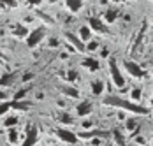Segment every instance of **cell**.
I'll use <instances>...</instances> for the list:
<instances>
[{"instance_id": "17", "label": "cell", "mask_w": 153, "mask_h": 146, "mask_svg": "<svg viewBox=\"0 0 153 146\" xmlns=\"http://www.w3.org/2000/svg\"><path fill=\"white\" fill-rule=\"evenodd\" d=\"M93 136H109L107 132H102V130H90V132H81L77 137H83V139H86V137H93Z\"/></svg>"}, {"instance_id": "15", "label": "cell", "mask_w": 153, "mask_h": 146, "mask_svg": "<svg viewBox=\"0 0 153 146\" xmlns=\"http://www.w3.org/2000/svg\"><path fill=\"white\" fill-rule=\"evenodd\" d=\"M13 34L18 35V37H28V35H30L28 30H27V27H23V25H16L14 30H13Z\"/></svg>"}, {"instance_id": "21", "label": "cell", "mask_w": 153, "mask_h": 146, "mask_svg": "<svg viewBox=\"0 0 153 146\" xmlns=\"http://www.w3.org/2000/svg\"><path fill=\"white\" fill-rule=\"evenodd\" d=\"M58 120H60L62 123H65V125H72L74 123V120L69 116L67 113H60V116H58Z\"/></svg>"}, {"instance_id": "7", "label": "cell", "mask_w": 153, "mask_h": 146, "mask_svg": "<svg viewBox=\"0 0 153 146\" xmlns=\"http://www.w3.org/2000/svg\"><path fill=\"white\" fill-rule=\"evenodd\" d=\"M65 39H67L69 42L72 44V46L76 48L77 51H81V53H83V51H86V46L83 44V41H81V39H79L77 35H74V34H71V32H65Z\"/></svg>"}, {"instance_id": "28", "label": "cell", "mask_w": 153, "mask_h": 146, "mask_svg": "<svg viewBox=\"0 0 153 146\" xmlns=\"http://www.w3.org/2000/svg\"><path fill=\"white\" fill-rule=\"evenodd\" d=\"M130 97H132V101H139V99H141V90H139V88H134V90L130 92Z\"/></svg>"}, {"instance_id": "37", "label": "cell", "mask_w": 153, "mask_h": 146, "mask_svg": "<svg viewBox=\"0 0 153 146\" xmlns=\"http://www.w3.org/2000/svg\"><path fill=\"white\" fill-rule=\"evenodd\" d=\"M0 63H5V60H4V55L0 53Z\"/></svg>"}, {"instance_id": "26", "label": "cell", "mask_w": 153, "mask_h": 146, "mask_svg": "<svg viewBox=\"0 0 153 146\" xmlns=\"http://www.w3.org/2000/svg\"><path fill=\"white\" fill-rule=\"evenodd\" d=\"M27 92H28L27 88H21L19 92H16V93H14V101H21V99H23V97L27 95Z\"/></svg>"}, {"instance_id": "6", "label": "cell", "mask_w": 153, "mask_h": 146, "mask_svg": "<svg viewBox=\"0 0 153 146\" xmlns=\"http://www.w3.org/2000/svg\"><path fill=\"white\" fill-rule=\"evenodd\" d=\"M37 137H39L37 127H35V125H30V127H28V130H27V137H25L23 146H33L35 143H37Z\"/></svg>"}, {"instance_id": "35", "label": "cell", "mask_w": 153, "mask_h": 146, "mask_svg": "<svg viewBox=\"0 0 153 146\" xmlns=\"http://www.w3.org/2000/svg\"><path fill=\"white\" fill-rule=\"evenodd\" d=\"M28 79H32V74H25L23 76V81H28Z\"/></svg>"}, {"instance_id": "25", "label": "cell", "mask_w": 153, "mask_h": 146, "mask_svg": "<svg viewBox=\"0 0 153 146\" xmlns=\"http://www.w3.org/2000/svg\"><path fill=\"white\" fill-rule=\"evenodd\" d=\"M136 118H130V120H127V130H130V132H134L136 130Z\"/></svg>"}, {"instance_id": "32", "label": "cell", "mask_w": 153, "mask_h": 146, "mask_svg": "<svg viewBox=\"0 0 153 146\" xmlns=\"http://www.w3.org/2000/svg\"><path fill=\"white\" fill-rule=\"evenodd\" d=\"M27 2H28L30 5H39V4H41L42 0H27Z\"/></svg>"}, {"instance_id": "1", "label": "cell", "mask_w": 153, "mask_h": 146, "mask_svg": "<svg viewBox=\"0 0 153 146\" xmlns=\"http://www.w3.org/2000/svg\"><path fill=\"white\" fill-rule=\"evenodd\" d=\"M104 106H113V107H118V109H125V111H130V113H136V115H148L150 111L139 104H134L132 101H127L123 97H118V95H107L102 101Z\"/></svg>"}, {"instance_id": "5", "label": "cell", "mask_w": 153, "mask_h": 146, "mask_svg": "<svg viewBox=\"0 0 153 146\" xmlns=\"http://www.w3.org/2000/svg\"><path fill=\"white\" fill-rule=\"evenodd\" d=\"M123 65H125V71L130 74L132 77H144V76H146V72L139 67L136 62H125Z\"/></svg>"}, {"instance_id": "33", "label": "cell", "mask_w": 153, "mask_h": 146, "mask_svg": "<svg viewBox=\"0 0 153 146\" xmlns=\"http://www.w3.org/2000/svg\"><path fill=\"white\" fill-rule=\"evenodd\" d=\"M49 46H53V48L58 46V41H56V39H49Z\"/></svg>"}, {"instance_id": "3", "label": "cell", "mask_w": 153, "mask_h": 146, "mask_svg": "<svg viewBox=\"0 0 153 146\" xmlns=\"http://www.w3.org/2000/svg\"><path fill=\"white\" fill-rule=\"evenodd\" d=\"M44 35H46V28H44V27H39V28L32 30L30 35L27 37V46H28V48H35L37 44L44 39Z\"/></svg>"}, {"instance_id": "22", "label": "cell", "mask_w": 153, "mask_h": 146, "mask_svg": "<svg viewBox=\"0 0 153 146\" xmlns=\"http://www.w3.org/2000/svg\"><path fill=\"white\" fill-rule=\"evenodd\" d=\"M116 18H118V11H113V9H111V11H107L106 13V21L107 23H113Z\"/></svg>"}, {"instance_id": "12", "label": "cell", "mask_w": 153, "mask_h": 146, "mask_svg": "<svg viewBox=\"0 0 153 146\" xmlns=\"http://www.w3.org/2000/svg\"><path fill=\"white\" fill-rule=\"evenodd\" d=\"M14 79H16V74L14 72L4 74V76H0V86H9Z\"/></svg>"}, {"instance_id": "29", "label": "cell", "mask_w": 153, "mask_h": 146, "mask_svg": "<svg viewBox=\"0 0 153 146\" xmlns=\"http://www.w3.org/2000/svg\"><path fill=\"white\" fill-rule=\"evenodd\" d=\"M0 2H2V5L5 4V5H9V7H16V5H18L16 0H0Z\"/></svg>"}, {"instance_id": "24", "label": "cell", "mask_w": 153, "mask_h": 146, "mask_svg": "<svg viewBox=\"0 0 153 146\" xmlns=\"http://www.w3.org/2000/svg\"><path fill=\"white\" fill-rule=\"evenodd\" d=\"M11 107H13V106H11V102H2V104H0V116H2V115H5Z\"/></svg>"}, {"instance_id": "34", "label": "cell", "mask_w": 153, "mask_h": 146, "mask_svg": "<svg viewBox=\"0 0 153 146\" xmlns=\"http://www.w3.org/2000/svg\"><path fill=\"white\" fill-rule=\"evenodd\" d=\"M5 99H7V93H5V92H2V90H0V101H5Z\"/></svg>"}, {"instance_id": "10", "label": "cell", "mask_w": 153, "mask_h": 146, "mask_svg": "<svg viewBox=\"0 0 153 146\" xmlns=\"http://www.w3.org/2000/svg\"><path fill=\"white\" fill-rule=\"evenodd\" d=\"M92 102L90 101H81V102L77 104L76 107V113L79 116H86V115H90V111H92Z\"/></svg>"}, {"instance_id": "4", "label": "cell", "mask_w": 153, "mask_h": 146, "mask_svg": "<svg viewBox=\"0 0 153 146\" xmlns=\"http://www.w3.org/2000/svg\"><path fill=\"white\" fill-rule=\"evenodd\" d=\"M56 136L60 137L63 143H69V145L77 143V136L72 130H69V129H56Z\"/></svg>"}, {"instance_id": "11", "label": "cell", "mask_w": 153, "mask_h": 146, "mask_svg": "<svg viewBox=\"0 0 153 146\" xmlns=\"http://www.w3.org/2000/svg\"><path fill=\"white\" fill-rule=\"evenodd\" d=\"M65 5L71 13H77L83 7V0H65Z\"/></svg>"}, {"instance_id": "8", "label": "cell", "mask_w": 153, "mask_h": 146, "mask_svg": "<svg viewBox=\"0 0 153 146\" xmlns=\"http://www.w3.org/2000/svg\"><path fill=\"white\" fill-rule=\"evenodd\" d=\"M88 25H90V30H95V32H99V34H107V32H109L107 27L99 19V18H88Z\"/></svg>"}, {"instance_id": "27", "label": "cell", "mask_w": 153, "mask_h": 146, "mask_svg": "<svg viewBox=\"0 0 153 146\" xmlns=\"http://www.w3.org/2000/svg\"><path fill=\"white\" fill-rule=\"evenodd\" d=\"M16 123H18V118H16V116L5 118V127H14Z\"/></svg>"}, {"instance_id": "20", "label": "cell", "mask_w": 153, "mask_h": 146, "mask_svg": "<svg viewBox=\"0 0 153 146\" xmlns=\"http://www.w3.org/2000/svg\"><path fill=\"white\" fill-rule=\"evenodd\" d=\"M79 39L81 41H88L90 39V28L88 27H81V30H79Z\"/></svg>"}, {"instance_id": "40", "label": "cell", "mask_w": 153, "mask_h": 146, "mask_svg": "<svg viewBox=\"0 0 153 146\" xmlns=\"http://www.w3.org/2000/svg\"><path fill=\"white\" fill-rule=\"evenodd\" d=\"M152 146H153V141H152Z\"/></svg>"}, {"instance_id": "18", "label": "cell", "mask_w": 153, "mask_h": 146, "mask_svg": "<svg viewBox=\"0 0 153 146\" xmlns=\"http://www.w3.org/2000/svg\"><path fill=\"white\" fill-rule=\"evenodd\" d=\"M11 106H13V109H18V111H27V109L30 107L27 102H21V101H13Z\"/></svg>"}, {"instance_id": "19", "label": "cell", "mask_w": 153, "mask_h": 146, "mask_svg": "<svg viewBox=\"0 0 153 146\" xmlns=\"http://www.w3.org/2000/svg\"><path fill=\"white\" fill-rule=\"evenodd\" d=\"M102 90H104V83H102V81H93L92 83V92L95 95H100Z\"/></svg>"}, {"instance_id": "31", "label": "cell", "mask_w": 153, "mask_h": 146, "mask_svg": "<svg viewBox=\"0 0 153 146\" xmlns=\"http://www.w3.org/2000/svg\"><path fill=\"white\" fill-rule=\"evenodd\" d=\"M97 48H99V42H95V41L88 42V46H86V49H90V51H95Z\"/></svg>"}, {"instance_id": "23", "label": "cell", "mask_w": 153, "mask_h": 146, "mask_svg": "<svg viewBox=\"0 0 153 146\" xmlns=\"http://www.w3.org/2000/svg\"><path fill=\"white\" fill-rule=\"evenodd\" d=\"M9 143L16 145L18 143V130L16 129H9Z\"/></svg>"}, {"instance_id": "9", "label": "cell", "mask_w": 153, "mask_h": 146, "mask_svg": "<svg viewBox=\"0 0 153 146\" xmlns=\"http://www.w3.org/2000/svg\"><path fill=\"white\" fill-rule=\"evenodd\" d=\"M144 34H146V23L141 27V30H139V35L136 37V41H134V46H132V55H136V53H139V51H141V46H143Z\"/></svg>"}, {"instance_id": "30", "label": "cell", "mask_w": 153, "mask_h": 146, "mask_svg": "<svg viewBox=\"0 0 153 146\" xmlns=\"http://www.w3.org/2000/svg\"><path fill=\"white\" fill-rule=\"evenodd\" d=\"M76 77H77V72H76V71H69V72H67V79H69V81H74Z\"/></svg>"}, {"instance_id": "38", "label": "cell", "mask_w": 153, "mask_h": 146, "mask_svg": "<svg viewBox=\"0 0 153 146\" xmlns=\"http://www.w3.org/2000/svg\"><path fill=\"white\" fill-rule=\"evenodd\" d=\"M113 2H118V4H120V2H125V0H113Z\"/></svg>"}, {"instance_id": "13", "label": "cell", "mask_w": 153, "mask_h": 146, "mask_svg": "<svg viewBox=\"0 0 153 146\" xmlns=\"http://www.w3.org/2000/svg\"><path fill=\"white\" fill-rule=\"evenodd\" d=\"M83 65H85V67H88V69H90V71H93V72L99 69V62H97L95 58H92V57H88V58L83 60Z\"/></svg>"}, {"instance_id": "2", "label": "cell", "mask_w": 153, "mask_h": 146, "mask_svg": "<svg viewBox=\"0 0 153 146\" xmlns=\"http://www.w3.org/2000/svg\"><path fill=\"white\" fill-rule=\"evenodd\" d=\"M109 72H111V77H113V81H114L116 86H120V88L125 86V77H123V74H122V71H120V67H118V63H116L114 58L109 60Z\"/></svg>"}, {"instance_id": "39", "label": "cell", "mask_w": 153, "mask_h": 146, "mask_svg": "<svg viewBox=\"0 0 153 146\" xmlns=\"http://www.w3.org/2000/svg\"><path fill=\"white\" fill-rule=\"evenodd\" d=\"M152 106H153V97H152Z\"/></svg>"}, {"instance_id": "36", "label": "cell", "mask_w": 153, "mask_h": 146, "mask_svg": "<svg viewBox=\"0 0 153 146\" xmlns=\"http://www.w3.org/2000/svg\"><path fill=\"white\" fill-rule=\"evenodd\" d=\"M83 127H85V129H88V127H92V123H90V121H85V123H83Z\"/></svg>"}, {"instance_id": "14", "label": "cell", "mask_w": 153, "mask_h": 146, "mask_svg": "<svg viewBox=\"0 0 153 146\" xmlns=\"http://www.w3.org/2000/svg\"><path fill=\"white\" fill-rule=\"evenodd\" d=\"M113 137H114V141H116V145H118V146H125V145H127L125 136H123L118 129H114V130H113Z\"/></svg>"}, {"instance_id": "16", "label": "cell", "mask_w": 153, "mask_h": 146, "mask_svg": "<svg viewBox=\"0 0 153 146\" xmlns=\"http://www.w3.org/2000/svg\"><path fill=\"white\" fill-rule=\"evenodd\" d=\"M60 90L67 95V97H72V99H77V97H79V92H77L76 88H72V86H62Z\"/></svg>"}]
</instances>
